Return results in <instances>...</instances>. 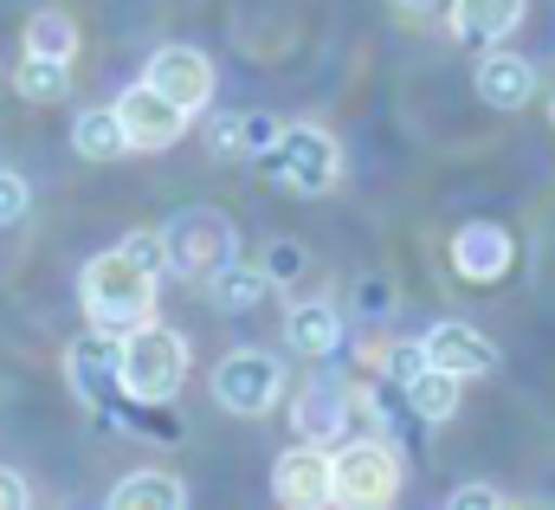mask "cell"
Instances as JSON below:
<instances>
[{"mask_svg": "<svg viewBox=\"0 0 555 510\" xmlns=\"http://www.w3.org/2000/svg\"><path fill=\"white\" fill-rule=\"evenodd\" d=\"M26 52H46V59H72L78 52V26L59 13V7H39L26 20Z\"/></svg>", "mask_w": 555, "mask_h": 510, "instance_id": "7402d4cb", "label": "cell"}, {"mask_svg": "<svg viewBox=\"0 0 555 510\" xmlns=\"http://www.w3.org/2000/svg\"><path fill=\"white\" fill-rule=\"evenodd\" d=\"M524 0H452V39L459 46H504V33H517Z\"/></svg>", "mask_w": 555, "mask_h": 510, "instance_id": "2e32d148", "label": "cell"}, {"mask_svg": "<svg viewBox=\"0 0 555 510\" xmlns=\"http://www.w3.org/2000/svg\"><path fill=\"white\" fill-rule=\"evenodd\" d=\"M26 207H33V188H26V175L0 168V227H20V220H26Z\"/></svg>", "mask_w": 555, "mask_h": 510, "instance_id": "cb8c5ba5", "label": "cell"}, {"mask_svg": "<svg viewBox=\"0 0 555 510\" xmlns=\"http://www.w3.org/2000/svg\"><path fill=\"white\" fill-rule=\"evenodd\" d=\"M472 85H478V98H485L491 111H524V104L537 98V65H530L524 52H511V46H485Z\"/></svg>", "mask_w": 555, "mask_h": 510, "instance_id": "4fadbf2b", "label": "cell"}, {"mask_svg": "<svg viewBox=\"0 0 555 510\" xmlns=\"http://www.w3.org/2000/svg\"><path fill=\"white\" fill-rule=\"evenodd\" d=\"M13 91L26 104H59L72 91V59H46V52H26L20 72H13Z\"/></svg>", "mask_w": 555, "mask_h": 510, "instance_id": "ffe728a7", "label": "cell"}, {"mask_svg": "<svg viewBox=\"0 0 555 510\" xmlns=\"http://www.w3.org/2000/svg\"><path fill=\"white\" fill-rule=\"evenodd\" d=\"M124 253H130V258H142V265H149L155 278L168 271V253H162V233H130V240H124Z\"/></svg>", "mask_w": 555, "mask_h": 510, "instance_id": "4316f807", "label": "cell"}, {"mask_svg": "<svg viewBox=\"0 0 555 510\" xmlns=\"http://www.w3.org/2000/svg\"><path fill=\"white\" fill-rule=\"evenodd\" d=\"M233 240H240V233H233V220H227L220 207H181V214L162 227L168 271H181V278H214L227 258L240 253Z\"/></svg>", "mask_w": 555, "mask_h": 510, "instance_id": "277c9868", "label": "cell"}, {"mask_svg": "<svg viewBox=\"0 0 555 510\" xmlns=\"http://www.w3.org/2000/svg\"><path fill=\"white\" fill-rule=\"evenodd\" d=\"M459 387H465L459 375H446V369H433V362H426L414 382L401 387V400L414 407L420 420H433V426H439V420H452V413H459Z\"/></svg>", "mask_w": 555, "mask_h": 510, "instance_id": "44dd1931", "label": "cell"}, {"mask_svg": "<svg viewBox=\"0 0 555 510\" xmlns=\"http://www.w3.org/2000/svg\"><path fill=\"white\" fill-rule=\"evenodd\" d=\"M272 498L291 510H323L336 505V459H330V446H317V439H297L291 452H278L272 466Z\"/></svg>", "mask_w": 555, "mask_h": 510, "instance_id": "52a82bcc", "label": "cell"}, {"mask_svg": "<svg viewBox=\"0 0 555 510\" xmlns=\"http://www.w3.org/2000/svg\"><path fill=\"white\" fill-rule=\"evenodd\" d=\"M117 369H124V387L142 394V400H175L181 382H188V343L181 330L168 323H137L130 336H117Z\"/></svg>", "mask_w": 555, "mask_h": 510, "instance_id": "3957f363", "label": "cell"}, {"mask_svg": "<svg viewBox=\"0 0 555 510\" xmlns=\"http://www.w3.org/2000/svg\"><path fill=\"white\" fill-rule=\"evenodd\" d=\"M278 129H284V117H272V111H246V149H253V162L278 142Z\"/></svg>", "mask_w": 555, "mask_h": 510, "instance_id": "484cf974", "label": "cell"}, {"mask_svg": "<svg viewBox=\"0 0 555 510\" xmlns=\"http://www.w3.org/2000/svg\"><path fill=\"white\" fill-rule=\"evenodd\" d=\"M78 297H85V317L91 330H111V336H130L137 323L155 317V271L130 258L124 246L98 253L78 271Z\"/></svg>", "mask_w": 555, "mask_h": 510, "instance_id": "6da1fadb", "label": "cell"}, {"mask_svg": "<svg viewBox=\"0 0 555 510\" xmlns=\"http://www.w3.org/2000/svg\"><path fill=\"white\" fill-rule=\"evenodd\" d=\"M272 291V278H266V265H246V258L233 253L214 278H207V297H214V310H227V317H240V310H253L259 297Z\"/></svg>", "mask_w": 555, "mask_h": 510, "instance_id": "ac0fdd59", "label": "cell"}, {"mask_svg": "<svg viewBox=\"0 0 555 510\" xmlns=\"http://www.w3.org/2000/svg\"><path fill=\"white\" fill-rule=\"evenodd\" d=\"M330 459H336V505L382 510V505L401 498L408 466H401V452H395L388 439H349V446L330 452Z\"/></svg>", "mask_w": 555, "mask_h": 510, "instance_id": "5b68a950", "label": "cell"}, {"mask_svg": "<svg viewBox=\"0 0 555 510\" xmlns=\"http://www.w3.org/2000/svg\"><path fill=\"white\" fill-rule=\"evenodd\" d=\"M65 375L78 387V400L85 407H117L130 387H124V369H117V336L111 330H91V336H78L72 349H65Z\"/></svg>", "mask_w": 555, "mask_h": 510, "instance_id": "9c48e42d", "label": "cell"}, {"mask_svg": "<svg viewBox=\"0 0 555 510\" xmlns=\"http://www.w3.org/2000/svg\"><path fill=\"white\" fill-rule=\"evenodd\" d=\"M511 265H517V240L498 220H472V227L452 233V271L465 284H498Z\"/></svg>", "mask_w": 555, "mask_h": 510, "instance_id": "7c38bea8", "label": "cell"}, {"mask_svg": "<svg viewBox=\"0 0 555 510\" xmlns=\"http://www.w3.org/2000/svg\"><path fill=\"white\" fill-rule=\"evenodd\" d=\"M259 265H266V278H272V284H284V278H297L310 258H304V246H291V240H272V253L259 258Z\"/></svg>", "mask_w": 555, "mask_h": 510, "instance_id": "d4e9b609", "label": "cell"}, {"mask_svg": "<svg viewBox=\"0 0 555 510\" xmlns=\"http://www.w3.org/2000/svg\"><path fill=\"white\" fill-rule=\"evenodd\" d=\"M278 394H284V362L266 356V349H233V356L214 369V400H220L227 413L259 420V413L278 407Z\"/></svg>", "mask_w": 555, "mask_h": 510, "instance_id": "8992f818", "label": "cell"}, {"mask_svg": "<svg viewBox=\"0 0 555 510\" xmlns=\"http://www.w3.org/2000/svg\"><path fill=\"white\" fill-rule=\"evenodd\" d=\"M72 149L85 155V162H124L130 155V129L117 117V104H91V111H78V124H72Z\"/></svg>", "mask_w": 555, "mask_h": 510, "instance_id": "e0dca14e", "label": "cell"}, {"mask_svg": "<svg viewBox=\"0 0 555 510\" xmlns=\"http://www.w3.org/2000/svg\"><path fill=\"white\" fill-rule=\"evenodd\" d=\"M142 78H149L168 104H181L188 117L214 104V59H207V52H194V46H162V52L149 59V72H142Z\"/></svg>", "mask_w": 555, "mask_h": 510, "instance_id": "8fae6325", "label": "cell"}, {"mask_svg": "<svg viewBox=\"0 0 555 510\" xmlns=\"http://www.w3.org/2000/svg\"><path fill=\"white\" fill-rule=\"evenodd\" d=\"M362 310H388V291L382 284H362Z\"/></svg>", "mask_w": 555, "mask_h": 510, "instance_id": "f546056e", "label": "cell"}, {"mask_svg": "<svg viewBox=\"0 0 555 510\" xmlns=\"http://www.w3.org/2000/svg\"><path fill=\"white\" fill-rule=\"evenodd\" d=\"M117 117H124V129H130V149H149V155H162V149H175L181 136H188V111L181 104H168L149 78L142 85H130L124 98H117Z\"/></svg>", "mask_w": 555, "mask_h": 510, "instance_id": "30bf717a", "label": "cell"}, {"mask_svg": "<svg viewBox=\"0 0 555 510\" xmlns=\"http://www.w3.org/2000/svg\"><path fill=\"white\" fill-rule=\"evenodd\" d=\"M284 343H291L297 356H310V362H330V356H336V343H343V310H336V304H323V297L291 304V317H284Z\"/></svg>", "mask_w": 555, "mask_h": 510, "instance_id": "9a60e30c", "label": "cell"}, {"mask_svg": "<svg viewBox=\"0 0 555 510\" xmlns=\"http://www.w3.org/2000/svg\"><path fill=\"white\" fill-rule=\"evenodd\" d=\"M401 7H414V13H426V7H439V0H401Z\"/></svg>", "mask_w": 555, "mask_h": 510, "instance_id": "4dcf8cb0", "label": "cell"}, {"mask_svg": "<svg viewBox=\"0 0 555 510\" xmlns=\"http://www.w3.org/2000/svg\"><path fill=\"white\" fill-rule=\"evenodd\" d=\"M104 505L111 510H181L188 505V485L175 472H130Z\"/></svg>", "mask_w": 555, "mask_h": 510, "instance_id": "d6986e66", "label": "cell"}, {"mask_svg": "<svg viewBox=\"0 0 555 510\" xmlns=\"http://www.w3.org/2000/svg\"><path fill=\"white\" fill-rule=\"evenodd\" d=\"M550 124H555V104H550Z\"/></svg>", "mask_w": 555, "mask_h": 510, "instance_id": "1f68e13d", "label": "cell"}, {"mask_svg": "<svg viewBox=\"0 0 555 510\" xmlns=\"http://www.w3.org/2000/svg\"><path fill=\"white\" fill-rule=\"evenodd\" d=\"M259 175L278 181V188H291V194H330V188L343 181V149H336L330 129L284 124L278 142L259 155Z\"/></svg>", "mask_w": 555, "mask_h": 510, "instance_id": "7a4b0ae2", "label": "cell"}, {"mask_svg": "<svg viewBox=\"0 0 555 510\" xmlns=\"http://www.w3.org/2000/svg\"><path fill=\"white\" fill-rule=\"evenodd\" d=\"M207 149L227 155V162L253 155V149H246V111H220V117H207Z\"/></svg>", "mask_w": 555, "mask_h": 510, "instance_id": "603a6c76", "label": "cell"}, {"mask_svg": "<svg viewBox=\"0 0 555 510\" xmlns=\"http://www.w3.org/2000/svg\"><path fill=\"white\" fill-rule=\"evenodd\" d=\"M498 505H504V492L498 485H478V479L452 492V510H498Z\"/></svg>", "mask_w": 555, "mask_h": 510, "instance_id": "83f0119b", "label": "cell"}, {"mask_svg": "<svg viewBox=\"0 0 555 510\" xmlns=\"http://www.w3.org/2000/svg\"><path fill=\"white\" fill-rule=\"evenodd\" d=\"M291 426L297 439H317V446H336L349 433V387H336L330 375H317L310 387H297V407H291Z\"/></svg>", "mask_w": 555, "mask_h": 510, "instance_id": "5bb4252c", "label": "cell"}, {"mask_svg": "<svg viewBox=\"0 0 555 510\" xmlns=\"http://www.w3.org/2000/svg\"><path fill=\"white\" fill-rule=\"evenodd\" d=\"M33 505V492H26V479L13 472V466H0V510H26Z\"/></svg>", "mask_w": 555, "mask_h": 510, "instance_id": "f1b7e54d", "label": "cell"}, {"mask_svg": "<svg viewBox=\"0 0 555 510\" xmlns=\"http://www.w3.org/2000/svg\"><path fill=\"white\" fill-rule=\"evenodd\" d=\"M420 349H426V362L433 369H446V375H459V382H478V375H498V343L478 330V323H459V317H446V323H433L426 336H420Z\"/></svg>", "mask_w": 555, "mask_h": 510, "instance_id": "ba28073f", "label": "cell"}]
</instances>
